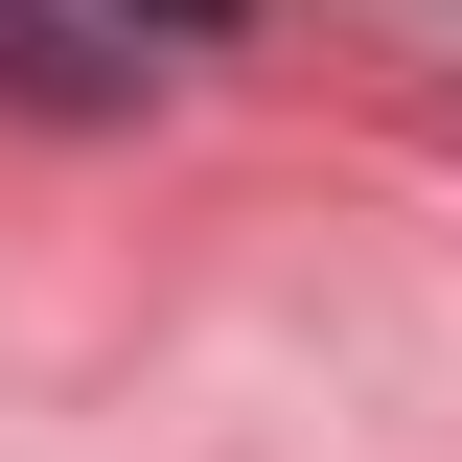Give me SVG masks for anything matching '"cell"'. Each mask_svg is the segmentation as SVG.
Instances as JSON below:
<instances>
[{"mask_svg": "<svg viewBox=\"0 0 462 462\" xmlns=\"http://www.w3.org/2000/svg\"><path fill=\"white\" fill-rule=\"evenodd\" d=\"M0 93H47V116H116V93H139V47H116V23H69V0H0Z\"/></svg>", "mask_w": 462, "mask_h": 462, "instance_id": "1", "label": "cell"}]
</instances>
